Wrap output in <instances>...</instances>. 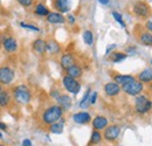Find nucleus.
I'll list each match as a JSON object with an SVG mask.
<instances>
[{
  "label": "nucleus",
  "instance_id": "obj_1",
  "mask_svg": "<svg viewBox=\"0 0 152 146\" xmlns=\"http://www.w3.org/2000/svg\"><path fill=\"white\" fill-rule=\"evenodd\" d=\"M63 110L61 109L57 104H53L50 107H48L47 109H45V111L41 115V120L45 125H50L53 123H56L60 119H62L63 117Z\"/></svg>",
  "mask_w": 152,
  "mask_h": 146
},
{
  "label": "nucleus",
  "instance_id": "obj_22",
  "mask_svg": "<svg viewBox=\"0 0 152 146\" xmlns=\"http://www.w3.org/2000/svg\"><path fill=\"white\" fill-rule=\"evenodd\" d=\"M67 75L68 76H70V77H73V78H78V77H81L82 76V74H83V70H82V68L80 67V66H77V64H74V66H72L70 68H68L67 70Z\"/></svg>",
  "mask_w": 152,
  "mask_h": 146
},
{
  "label": "nucleus",
  "instance_id": "obj_14",
  "mask_svg": "<svg viewBox=\"0 0 152 146\" xmlns=\"http://www.w3.org/2000/svg\"><path fill=\"white\" fill-rule=\"evenodd\" d=\"M33 50L39 55L45 54L47 52V41L43 39H37L33 42Z\"/></svg>",
  "mask_w": 152,
  "mask_h": 146
},
{
  "label": "nucleus",
  "instance_id": "obj_20",
  "mask_svg": "<svg viewBox=\"0 0 152 146\" xmlns=\"http://www.w3.org/2000/svg\"><path fill=\"white\" fill-rule=\"evenodd\" d=\"M63 128H64V122L63 119H60L56 123H53L48 126V131L53 134H61L63 132Z\"/></svg>",
  "mask_w": 152,
  "mask_h": 146
},
{
  "label": "nucleus",
  "instance_id": "obj_35",
  "mask_svg": "<svg viewBox=\"0 0 152 146\" xmlns=\"http://www.w3.org/2000/svg\"><path fill=\"white\" fill-rule=\"evenodd\" d=\"M115 48H116V45H110V46H108V47H107V50H105V55H107V56L110 55Z\"/></svg>",
  "mask_w": 152,
  "mask_h": 146
},
{
  "label": "nucleus",
  "instance_id": "obj_24",
  "mask_svg": "<svg viewBox=\"0 0 152 146\" xmlns=\"http://www.w3.org/2000/svg\"><path fill=\"white\" fill-rule=\"evenodd\" d=\"M47 52L49 54H58L61 52V47L56 41L50 40V41L47 42Z\"/></svg>",
  "mask_w": 152,
  "mask_h": 146
},
{
  "label": "nucleus",
  "instance_id": "obj_30",
  "mask_svg": "<svg viewBox=\"0 0 152 146\" xmlns=\"http://www.w3.org/2000/svg\"><path fill=\"white\" fill-rule=\"evenodd\" d=\"M20 27L25 28V29H29V31H34V32H39V29L37 26H34L33 23H26V22H20Z\"/></svg>",
  "mask_w": 152,
  "mask_h": 146
},
{
  "label": "nucleus",
  "instance_id": "obj_40",
  "mask_svg": "<svg viewBox=\"0 0 152 146\" xmlns=\"http://www.w3.org/2000/svg\"><path fill=\"white\" fill-rule=\"evenodd\" d=\"M0 130H1V131H5V132H6V131H7V125H6L5 123L0 122Z\"/></svg>",
  "mask_w": 152,
  "mask_h": 146
},
{
  "label": "nucleus",
  "instance_id": "obj_43",
  "mask_svg": "<svg viewBox=\"0 0 152 146\" xmlns=\"http://www.w3.org/2000/svg\"><path fill=\"white\" fill-rule=\"evenodd\" d=\"M2 91V85H1V84H0V92Z\"/></svg>",
  "mask_w": 152,
  "mask_h": 146
},
{
  "label": "nucleus",
  "instance_id": "obj_23",
  "mask_svg": "<svg viewBox=\"0 0 152 146\" xmlns=\"http://www.w3.org/2000/svg\"><path fill=\"white\" fill-rule=\"evenodd\" d=\"M103 140V136H102V132L99 131H95L93 130L91 132V136H90V140H89V146H94L101 144Z\"/></svg>",
  "mask_w": 152,
  "mask_h": 146
},
{
  "label": "nucleus",
  "instance_id": "obj_39",
  "mask_svg": "<svg viewBox=\"0 0 152 146\" xmlns=\"http://www.w3.org/2000/svg\"><path fill=\"white\" fill-rule=\"evenodd\" d=\"M126 53H129V54H134V53H136V48H134V47H128V48H126Z\"/></svg>",
  "mask_w": 152,
  "mask_h": 146
},
{
  "label": "nucleus",
  "instance_id": "obj_34",
  "mask_svg": "<svg viewBox=\"0 0 152 146\" xmlns=\"http://www.w3.org/2000/svg\"><path fill=\"white\" fill-rule=\"evenodd\" d=\"M145 28L148 32L152 33V18H150L146 22H145Z\"/></svg>",
  "mask_w": 152,
  "mask_h": 146
},
{
  "label": "nucleus",
  "instance_id": "obj_13",
  "mask_svg": "<svg viewBox=\"0 0 152 146\" xmlns=\"http://www.w3.org/2000/svg\"><path fill=\"white\" fill-rule=\"evenodd\" d=\"M60 63H61V67L64 70H67L68 68H70L72 66L75 64V57H74V55L70 54V53H66V54H63L61 56Z\"/></svg>",
  "mask_w": 152,
  "mask_h": 146
},
{
  "label": "nucleus",
  "instance_id": "obj_17",
  "mask_svg": "<svg viewBox=\"0 0 152 146\" xmlns=\"http://www.w3.org/2000/svg\"><path fill=\"white\" fill-rule=\"evenodd\" d=\"M140 83H152V68H145L143 72L138 74L137 76Z\"/></svg>",
  "mask_w": 152,
  "mask_h": 146
},
{
  "label": "nucleus",
  "instance_id": "obj_10",
  "mask_svg": "<svg viewBox=\"0 0 152 146\" xmlns=\"http://www.w3.org/2000/svg\"><path fill=\"white\" fill-rule=\"evenodd\" d=\"M73 120L76 124L86 125V124L91 122V115L87 111H80V112H76L73 115Z\"/></svg>",
  "mask_w": 152,
  "mask_h": 146
},
{
  "label": "nucleus",
  "instance_id": "obj_38",
  "mask_svg": "<svg viewBox=\"0 0 152 146\" xmlns=\"http://www.w3.org/2000/svg\"><path fill=\"white\" fill-rule=\"evenodd\" d=\"M60 95H61V93L57 91V90H53V91L50 92V96H52V97H54L55 99H56V98L58 97V96H60Z\"/></svg>",
  "mask_w": 152,
  "mask_h": 146
},
{
  "label": "nucleus",
  "instance_id": "obj_31",
  "mask_svg": "<svg viewBox=\"0 0 152 146\" xmlns=\"http://www.w3.org/2000/svg\"><path fill=\"white\" fill-rule=\"evenodd\" d=\"M111 14H113V17H114L115 20H116L123 28H125V22H124V20H123V18H122V15H121L118 12H113Z\"/></svg>",
  "mask_w": 152,
  "mask_h": 146
},
{
  "label": "nucleus",
  "instance_id": "obj_45",
  "mask_svg": "<svg viewBox=\"0 0 152 146\" xmlns=\"http://www.w3.org/2000/svg\"><path fill=\"white\" fill-rule=\"evenodd\" d=\"M150 84H151V90H152V83H150Z\"/></svg>",
  "mask_w": 152,
  "mask_h": 146
},
{
  "label": "nucleus",
  "instance_id": "obj_2",
  "mask_svg": "<svg viewBox=\"0 0 152 146\" xmlns=\"http://www.w3.org/2000/svg\"><path fill=\"white\" fill-rule=\"evenodd\" d=\"M12 93H13V99L22 105H26L32 101V92L29 90V88L25 84H19L14 87Z\"/></svg>",
  "mask_w": 152,
  "mask_h": 146
},
{
  "label": "nucleus",
  "instance_id": "obj_8",
  "mask_svg": "<svg viewBox=\"0 0 152 146\" xmlns=\"http://www.w3.org/2000/svg\"><path fill=\"white\" fill-rule=\"evenodd\" d=\"M133 13L137 15V17H140V18H146V17H149V14H150V8H149V6L145 4V2H143V1H138V2H136L134 5H133Z\"/></svg>",
  "mask_w": 152,
  "mask_h": 146
},
{
  "label": "nucleus",
  "instance_id": "obj_33",
  "mask_svg": "<svg viewBox=\"0 0 152 146\" xmlns=\"http://www.w3.org/2000/svg\"><path fill=\"white\" fill-rule=\"evenodd\" d=\"M18 2L23 7H29V6H32L33 0H18Z\"/></svg>",
  "mask_w": 152,
  "mask_h": 146
},
{
  "label": "nucleus",
  "instance_id": "obj_12",
  "mask_svg": "<svg viewBox=\"0 0 152 146\" xmlns=\"http://www.w3.org/2000/svg\"><path fill=\"white\" fill-rule=\"evenodd\" d=\"M121 91H122L121 85H118V84L115 83V82H109V83H107V84L104 85V92H105V95L109 96V97H115V96L119 95Z\"/></svg>",
  "mask_w": 152,
  "mask_h": 146
},
{
  "label": "nucleus",
  "instance_id": "obj_16",
  "mask_svg": "<svg viewBox=\"0 0 152 146\" xmlns=\"http://www.w3.org/2000/svg\"><path fill=\"white\" fill-rule=\"evenodd\" d=\"M54 6L58 13H66L70 9L72 0H54Z\"/></svg>",
  "mask_w": 152,
  "mask_h": 146
},
{
  "label": "nucleus",
  "instance_id": "obj_4",
  "mask_svg": "<svg viewBox=\"0 0 152 146\" xmlns=\"http://www.w3.org/2000/svg\"><path fill=\"white\" fill-rule=\"evenodd\" d=\"M121 89H122V91L125 92L126 95L136 97V96H138V95H140L143 92V90H144V84L140 83L139 81L134 80L132 82H129V83L122 85Z\"/></svg>",
  "mask_w": 152,
  "mask_h": 146
},
{
  "label": "nucleus",
  "instance_id": "obj_28",
  "mask_svg": "<svg viewBox=\"0 0 152 146\" xmlns=\"http://www.w3.org/2000/svg\"><path fill=\"white\" fill-rule=\"evenodd\" d=\"M126 57H128V55L125 54V53H121V52H114L110 55V60L114 63H119V62L124 61Z\"/></svg>",
  "mask_w": 152,
  "mask_h": 146
},
{
  "label": "nucleus",
  "instance_id": "obj_29",
  "mask_svg": "<svg viewBox=\"0 0 152 146\" xmlns=\"http://www.w3.org/2000/svg\"><path fill=\"white\" fill-rule=\"evenodd\" d=\"M82 37H83V41L87 46H93L94 45V34L91 31H84L83 34H82Z\"/></svg>",
  "mask_w": 152,
  "mask_h": 146
},
{
  "label": "nucleus",
  "instance_id": "obj_44",
  "mask_svg": "<svg viewBox=\"0 0 152 146\" xmlns=\"http://www.w3.org/2000/svg\"><path fill=\"white\" fill-rule=\"evenodd\" d=\"M0 48H1V41H0Z\"/></svg>",
  "mask_w": 152,
  "mask_h": 146
},
{
  "label": "nucleus",
  "instance_id": "obj_37",
  "mask_svg": "<svg viewBox=\"0 0 152 146\" xmlns=\"http://www.w3.org/2000/svg\"><path fill=\"white\" fill-rule=\"evenodd\" d=\"M67 20H68V22H69L70 25H74V23H75V17H74L73 14H69Z\"/></svg>",
  "mask_w": 152,
  "mask_h": 146
},
{
  "label": "nucleus",
  "instance_id": "obj_21",
  "mask_svg": "<svg viewBox=\"0 0 152 146\" xmlns=\"http://www.w3.org/2000/svg\"><path fill=\"white\" fill-rule=\"evenodd\" d=\"M12 102V96L8 91H2L0 92V108H7Z\"/></svg>",
  "mask_w": 152,
  "mask_h": 146
},
{
  "label": "nucleus",
  "instance_id": "obj_42",
  "mask_svg": "<svg viewBox=\"0 0 152 146\" xmlns=\"http://www.w3.org/2000/svg\"><path fill=\"white\" fill-rule=\"evenodd\" d=\"M2 138H4V137H2V133L0 132V139H2Z\"/></svg>",
  "mask_w": 152,
  "mask_h": 146
},
{
  "label": "nucleus",
  "instance_id": "obj_18",
  "mask_svg": "<svg viewBox=\"0 0 152 146\" xmlns=\"http://www.w3.org/2000/svg\"><path fill=\"white\" fill-rule=\"evenodd\" d=\"M134 80H136V77L132 76V75H121V74H117V75L114 76L115 83H117L121 87L126 84V83H129V82H132Z\"/></svg>",
  "mask_w": 152,
  "mask_h": 146
},
{
  "label": "nucleus",
  "instance_id": "obj_25",
  "mask_svg": "<svg viewBox=\"0 0 152 146\" xmlns=\"http://www.w3.org/2000/svg\"><path fill=\"white\" fill-rule=\"evenodd\" d=\"M139 41L144 46H152V33L150 32H143L139 35Z\"/></svg>",
  "mask_w": 152,
  "mask_h": 146
},
{
  "label": "nucleus",
  "instance_id": "obj_9",
  "mask_svg": "<svg viewBox=\"0 0 152 146\" xmlns=\"http://www.w3.org/2000/svg\"><path fill=\"white\" fill-rule=\"evenodd\" d=\"M108 125H109V120H108V118L105 116L97 115L96 117H94V119H93V128L95 131L102 132Z\"/></svg>",
  "mask_w": 152,
  "mask_h": 146
},
{
  "label": "nucleus",
  "instance_id": "obj_46",
  "mask_svg": "<svg viewBox=\"0 0 152 146\" xmlns=\"http://www.w3.org/2000/svg\"><path fill=\"white\" fill-rule=\"evenodd\" d=\"M151 66H152V61H151Z\"/></svg>",
  "mask_w": 152,
  "mask_h": 146
},
{
  "label": "nucleus",
  "instance_id": "obj_26",
  "mask_svg": "<svg viewBox=\"0 0 152 146\" xmlns=\"http://www.w3.org/2000/svg\"><path fill=\"white\" fill-rule=\"evenodd\" d=\"M90 93H91V90L88 89V90L86 91V93L83 95L82 99L80 101V108H81V109H86V108H88V107L90 105V102H89V99H90Z\"/></svg>",
  "mask_w": 152,
  "mask_h": 146
},
{
  "label": "nucleus",
  "instance_id": "obj_5",
  "mask_svg": "<svg viewBox=\"0 0 152 146\" xmlns=\"http://www.w3.org/2000/svg\"><path fill=\"white\" fill-rule=\"evenodd\" d=\"M121 134V126L117 124H113V125H108L107 128L103 130V139L108 143H114L118 139Z\"/></svg>",
  "mask_w": 152,
  "mask_h": 146
},
{
  "label": "nucleus",
  "instance_id": "obj_32",
  "mask_svg": "<svg viewBox=\"0 0 152 146\" xmlns=\"http://www.w3.org/2000/svg\"><path fill=\"white\" fill-rule=\"evenodd\" d=\"M97 92L96 91H93L90 93V99H89V102H90V105H94L96 102H97Z\"/></svg>",
  "mask_w": 152,
  "mask_h": 146
},
{
  "label": "nucleus",
  "instance_id": "obj_36",
  "mask_svg": "<svg viewBox=\"0 0 152 146\" xmlns=\"http://www.w3.org/2000/svg\"><path fill=\"white\" fill-rule=\"evenodd\" d=\"M21 145L22 146H33V144H32V140L31 139H23L22 140V143H21Z\"/></svg>",
  "mask_w": 152,
  "mask_h": 146
},
{
  "label": "nucleus",
  "instance_id": "obj_41",
  "mask_svg": "<svg viewBox=\"0 0 152 146\" xmlns=\"http://www.w3.org/2000/svg\"><path fill=\"white\" fill-rule=\"evenodd\" d=\"M98 1H99L102 5H108V4L110 2V0H98Z\"/></svg>",
  "mask_w": 152,
  "mask_h": 146
},
{
  "label": "nucleus",
  "instance_id": "obj_11",
  "mask_svg": "<svg viewBox=\"0 0 152 146\" xmlns=\"http://www.w3.org/2000/svg\"><path fill=\"white\" fill-rule=\"evenodd\" d=\"M1 45L4 46V49H5L6 52H8V53H14V52H17V49H18V41L12 36L6 37V39L1 42Z\"/></svg>",
  "mask_w": 152,
  "mask_h": 146
},
{
  "label": "nucleus",
  "instance_id": "obj_15",
  "mask_svg": "<svg viewBox=\"0 0 152 146\" xmlns=\"http://www.w3.org/2000/svg\"><path fill=\"white\" fill-rule=\"evenodd\" d=\"M57 101V105L63 110V111H67V110L70 109L72 107V98L67 95H60L56 98Z\"/></svg>",
  "mask_w": 152,
  "mask_h": 146
},
{
  "label": "nucleus",
  "instance_id": "obj_3",
  "mask_svg": "<svg viewBox=\"0 0 152 146\" xmlns=\"http://www.w3.org/2000/svg\"><path fill=\"white\" fill-rule=\"evenodd\" d=\"M152 110V101L145 95H138L134 98V111L138 115H146Z\"/></svg>",
  "mask_w": 152,
  "mask_h": 146
},
{
  "label": "nucleus",
  "instance_id": "obj_6",
  "mask_svg": "<svg viewBox=\"0 0 152 146\" xmlns=\"http://www.w3.org/2000/svg\"><path fill=\"white\" fill-rule=\"evenodd\" d=\"M62 84L64 87V89L68 92L73 93V95H77L80 90H81V83L76 80V78H73L68 75H64L63 78H62Z\"/></svg>",
  "mask_w": 152,
  "mask_h": 146
},
{
  "label": "nucleus",
  "instance_id": "obj_47",
  "mask_svg": "<svg viewBox=\"0 0 152 146\" xmlns=\"http://www.w3.org/2000/svg\"><path fill=\"white\" fill-rule=\"evenodd\" d=\"M0 146H4V145H0Z\"/></svg>",
  "mask_w": 152,
  "mask_h": 146
},
{
  "label": "nucleus",
  "instance_id": "obj_7",
  "mask_svg": "<svg viewBox=\"0 0 152 146\" xmlns=\"http://www.w3.org/2000/svg\"><path fill=\"white\" fill-rule=\"evenodd\" d=\"M15 77V72L8 66L0 67V84L1 85H10Z\"/></svg>",
  "mask_w": 152,
  "mask_h": 146
},
{
  "label": "nucleus",
  "instance_id": "obj_27",
  "mask_svg": "<svg viewBox=\"0 0 152 146\" xmlns=\"http://www.w3.org/2000/svg\"><path fill=\"white\" fill-rule=\"evenodd\" d=\"M34 13L37 15H39V17H47L49 11H48V8L43 4H38L35 6V8H34Z\"/></svg>",
  "mask_w": 152,
  "mask_h": 146
},
{
  "label": "nucleus",
  "instance_id": "obj_19",
  "mask_svg": "<svg viewBox=\"0 0 152 146\" xmlns=\"http://www.w3.org/2000/svg\"><path fill=\"white\" fill-rule=\"evenodd\" d=\"M47 21L49 23H53V25L63 23L64 22V17L58 12H49L48 15H47Z\"/></svg>",
  "mask_w": 152,
  "mask_h": 146
}]
</instances>
